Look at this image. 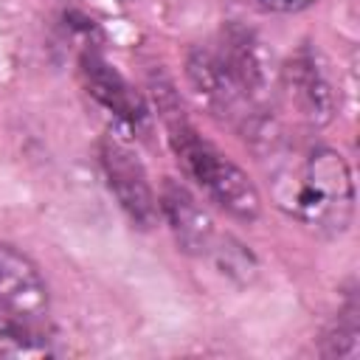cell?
<instances>
[{
  "mask_svg": "<svg viewBox=\"0 0 360 360\" xmlns=\"http://www.w3.org/2000/svg\"><path fill=\"white\" fill-rule=\"evenodd\" d=\"M276 205L309 231L343 233L354 214V186L346 160L321 143H281L270 152Z\"/></svg>",
  "mask_w": 360,
  "mask_h": 360,
  "instance_id": "6da1fadb",
  "label": "cell"
},
{
  "mask_svg": "<svg viewBox=\"0 0 360 360\" xmlns=\"http://www.w3.org/2000/svg\"><path fill=\"white\" fill-rule=\"evenodd\" d=\"M169 141L172 149L177 155V160L183 163L186 174L191 180H197V186L228 214L239 217V219H256L262 200L256 186L250 183V177L233 163L228 160L211 141H205L188 121L174 118L169 121Z\"/></svg>",
  "mask_w": 360,
  "mask_h": 360,
  "instance_id": "7a4b0ae2",
  "label": "cell"
},
{
  "mask_svg": "<svg viewBox=\"0 0 360 360\" xmlns=\"http://www.w3.org/2000/svg\"><path fill=\"white\" fill-rule=\"evenodd\" d=\"M48 307L51 292L39 267L14 245L0 242V315L45 323Z\"/></svg>",
  "mask_w": 360,
  "mask_h": 360,
  "instance_id": "3957f363",
  "label": "cell"
},
{
  "mask_svg": "<svg viewBox=\"0 0 360 360\" xmlns=\"http://www.w3.org/2000/svg\"><path fill=\"white\" fill-rule=\"evenodd\" d=\"M79 70H82L87 93L104 110H110L118 121H124L129 129H143L149 124V110H146L143 96L98 51H93V48L82 51Z\"/></svg>",
  "mask_w": 360,
  "mask_h": 360,
  "instance_id": "277c9868",
  "label": "cell"
},
{
  "mask_svg": "<svg viewBox=\"0 0 360 360\" xmlns=\"http://www.w3.org/2000/svg\"><path fill=\"white\" fill-rule=\"evenodd\" d=\"M101 163H104V174H107V183H110L115 200L132 217V222H138L141 228L155 225L158 202H155V191H152L138 158L121 141L107 138L101 143Z\"/></svg>",
  "mask_w": 360,
  "mask_h": 360,
  "instance_id": "5b68a950",
  "label": "cell"
},
{
  "mask_svg": "<svg viewBox=\"0 0 360 360\" xmlns=\"http://www.w3.org/2000/svg\"><path fill=\"white\" fill-rule=\"evenodd\" d=\"M284 93L290 98V107H295V115L312 127H321L332 118L335 96L323 76V70L315 65L312 56L298 53L284 68Z\"/></svg>",
  "mask_w": 360,
  "mask_h": 360,
  "instance_id": "8992f818",
  "label": "cell"
},
{
  "mask_svg": "<svg viewBox=\"0 0 360 360\" xmlns=\"http://www.w3.org/2000/svg\"><path fill=\"white\" fill-rule=\"evenodd\" d=\"M160 205H163L166 219H169L177 242L183 245V250L200 253L208 248V242L214 236V222L188 188H183L177 183H166Z\"/></svg>",
  "mask_w": 360,
  "mask_h": 360,
  "instance_id": "52a82bcc",
  "label": "cell"
},
{
  "mask_svg": "<svg viewBox=\"0 0 360 360\" xmlns=\"http://www.w3.org/2000/svg\"><path fill=\"white\" fill-rule=\"evenodd\" d=\"M0 354L3 357H48L53 354L42 323L0 315Z\"/></svg>",
  "mask_w": 360,
  "mask_h": 360,
  "instance_id": "ba28073f",
  "label": "cell"
},
{
  "mask_svg": "<svg viewBox=\"0 0 360 360\" xmlns=\"http://www.w3.org/2000/svg\"><path fill=\"white\" fill-rule=\"evenodd\" d=\"M332 346H326V354H338V357H354L357 354V321H354V307H349L340 318V323L335 326Z\"/></svg>",
  "mask_w": 360,
  "mask_h": 360,
  "instance_id": "9c48e42d",
  "label": "cell"
},
{
  "mask_svg": "<svg viewBox=\"0 0 360 360\" xmlns=\"http://www.w3.org/2000/svg\"><path fill=\"white\" fill-rule=\"evenodd\" d=\"M253 6L264 8V11H276V14H295V11H304L309 8L315 0H250Z\"/></svg>",
  "mask_w": 360,
  "mask_h": 360,
  "instance_id": "30bf717a",
  "label": "cell"
}]
</instances>
